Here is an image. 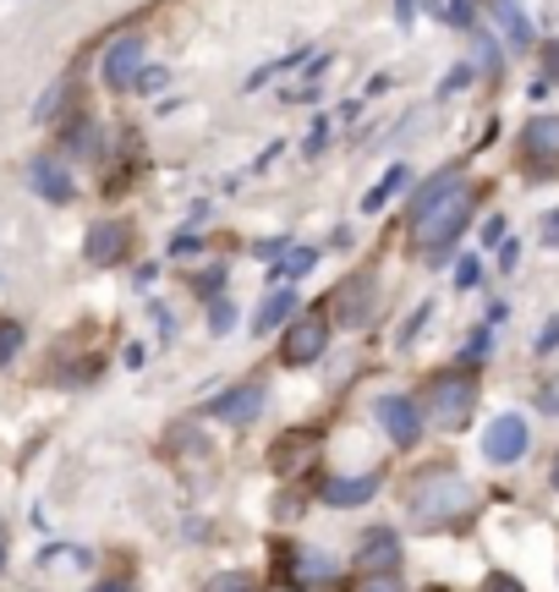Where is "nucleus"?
<instances>
[{
  "label": "nucleus",
  "instance_id": "f257e3e1",
  "mask_svg": "<svg viewBox=\"0 0 559 592\" xmlns=\"http://www.w3.org/2000/svg\"><path fill=\"white\" fill-rule=\"evenodd\" d=\"M477 504V488L455 472V466H422L411 477V494H406V515L411 526H455L466 510Z\"/></svg>",
  "mask_w": 559,
  "mask_h": 592
},
{
  "label": "nucleus",
  "instance_id": "f03ea898",
  "mask_svg": "<svg viewBox=\"0 0 559 592\" xmlns=\"http://www.w3.org/2000/svg\"><path fill=\"white\" fill-rule=\"evenodd\" d=\"M471 187L461 182V187H450L444 198H433L428 209H411V247L428 258V264H450V247H455V236L466 231V220H471Z\"/></svg>",
  "mask_w": 559,
  "mask_h": 592
},
{
  "label": "nucleus",
  "instance_id": "7ed1b4c3",
  "mask_svg": "<svg viewBox=\"0 0 559 592\" xmlns=\"http://www.w3.org/2000/svg\"><path fill=\"white\" fill-rule=\"evenodd\" d=\"M477 411V379L466 368H444L422 384V422L439 433H461Z\"/></svg>",
  "mask_w": 559,
  "mask_h": 592
},
{
  "label": "nucleus",
  "instance_id": "20e7f679",
  "mask_svg": "<svg viewBox=\"0 0 559 592\" xmlns=\"http://www.w3.org/2000/svg\"><path fill=\"white\" fill-rule=\"evenodd\" d=\"M324 351H329V313H324V307H302V313L286 324L280 362H286V368H313Z\"/></svg>",
  "mask_w": 559,
  "mask_h": 592
},
{
  "label": "nucleus",
  "instance_id": "39448f33",
  "mask_svg": "<svg viewBox=\"0 0 559 592\" xmlns=\"http://www.w3.org/2000/svg\"><path fill=\"white\" fill-rule=\"evenodd\" d=\"M532 450V422L521 417V411H499L488 428H482V455L493 461V466H510V461H521Z\"/></svg>",
  "mask_w": 559,
  "mask_h": 592
},
{
  "label": "nucleus",
  "instance_id": "423d86ee",
  "mask_svg": "<svg viewBox=\"0 0 559 592\" xmlns=\"http://www.w3.org/2000/svg\"><path fill=\"white\" fill-rule=\"evenodd\" d=\"M373 422H379V428H384V439H389V444H400V450H411V444L422 439V428H428V422H422V411H417L406 395H379V401H373Z\"/></svg>",
  "mask_w": 559,
  "mask_h": 592
},
{
  "label": "nucleus",
  "instance_id": "0eeeda50",
  "mask_svg": "<svg viewBox=\"0 0 559 592\" xmlns=\"http://www.w3.org/2000/svg\"><path fill=\"white\" fill-rule=\"evenodd\" d=\"M264 401H269L264 379H247V384H236V390L214 395V401H209V417H214V422H225V428H247V422H258Z\"/></svg>",
  "mask_w": 559,
  "mask_h": 592
},
{
  "label": "nucleus",
  "instance_id": "6e6552de",
  "mask_svg": "<svg viewBox=\"0 0 559 592\" xmlns=\"http://www.w3.org/2000/svg\"><path fill=\"white\" fill-rule=\"evenodd\" d=\"M286 576H291V587L318 592V587H335L346 576V559H335L329 548H296L291 565H286Z\"/></svg>",
  "mask_w": 559,
  "mask_h": 592
},
{
  "label": "nucleus",
  "instance_id": "1a4fd4ad",
  "mask_svg": "<svg viewBox=\"0 0 559 592\" xmlns=\"http://www.w3.org/2000/svg\"><path fill=\"white\" fill-rule=\"evenodd\" d=\"M138 72H143V34H121V39L105 50L100 78H105L110 89H132V83H138Z\"/></svg>",
  "mask_w": 559,
  "mask_h": 592
},
{
  "label": "nucleus",
  "instance_id": "9d476101",
  "mask_svg": "<svg viewBox=\"0 0 559 592\" xmlns=\"http://www.w3.org/2000/svg\"><path fill=\"white\" fill-rule=\"evenodd\" d=\"M335 318L346 324V329H357V324H368V313H373V275L362 269V275H346L335 291Z\"/></svg>",
  "mask_w": 559,
  "mask_h": 592
},
{
  "label": "nucleus",
  "instance_id": "9b49d317",
  "mask_svg": "<svg viewBox=\"0 0 559 592\" xmlns=\"http://www.w3.org/2000/svg\"><path fill=\"white\" fill-rule=\"evenodd\" d=\"M127 247H132V231H127L121 220H100V225L89 231V242H83L89 264H100V269L121 264V258H127Z\"/></svg>",
  "mask_w": 559,
  "mask_h": 592
},
{
  "label": "nucleus",
  "instance_id": "f8f14e48",
  "mask_svg": "<svg viewBox=\"0 0 559 592\" xmlns=\"http://www.w3.org/2000/svg\"><path fill=\"white\" fill-rule=\"evenodd\" d=\"M357 565H362L368 576L395 570V565H400V537H395L389 526H368V532H362V543H357Z\"/></svg>",
  "mask_w": 559,
  "mask_h": 592
},
{
  "label": "nucleus",
  "instance_id": "ddd939ff",
  "mask_svg": "<svg viewBox=\"0 0 559 592\" xmlns=\"http://www.w3.org/2000/svg\"><path fill=\"white\" fill-rule=\"evenodd\" d=\"M488 18L499 23V34H504V45H510V50H532V45H537L532 18L521 12V0H488Z\"/></svg>",
  "mask_w": 559,
  "mask_h": 592
},
{
  "label": "nucleus",
  "instance_id": "4468645a",
  "mask_svg": "<svg viewBox=\"0 0 559 592\" xmlns=\"http://www.w3.org/2000/svg\"><path fill=\"white\" fill-rule=\"evenodd\" d=\"M28 182H34V193L39 198H50V204H72V171L61 165V160H34L28 165Z\"/></svg>",
  "mask_w": 559,
  "mask_h": 592
},
{
  "label": "nucleus",
  "instance_id": "2eb2a0df",
  "mask_svg": "<svg viewBox=\"0 0 559 592\" xmlns=\"http://www.w3.org/2000/svg\"><path fill=\"white\" fill-rule=\"evenodd\" d=\"M296 307H302V297H296L291 286H275V291L258 302V313H253V335H269V329L291 324V318H296Z\"/></svg>",
  "mask_w": 559,
  "mask_h": 592
},
{
  "label": "nucleus",
  "instance_id": "dca6fc26",
  "mask_svg": "<svg viewBox=\"0 0 559 592\" xmlns=\"http://www.w3.org/2000/svg\"><path fill=\"white\" fill-rule=\"evenodd\" d=\"M373 494H379V477L373 472H362V477H329L324 483V504H335V510H357Z\"/></svg>",
  "mask_w": 559,
  "mask_h": 592
},
{
  "label": "nucleus",
  "instance_id": "f3484780",
  "mask_svg": "<svg viewBox=\"0 0 559 592\" xmlns=\"http://www.w3.org/2000/svg\"><path fill=\"white\" fill-rule=\"evenodd\" d=\"M521 154L526 160H559V116H532L521 127Z\"/></svg>",
  "mask_w": 559,
  "mask_h": 592
},
{
  "label": "nucleus",
  "instance_id": "a211bd4d",
  "mask_svg": "<svg viewBox=\"0 0 559 592\" xmlns=\"http://www.w3.org/2000/svg\"><path fill=\"white\" fill-rule=\"evenodd\" d=\"M411 187V165H389L379 182H373V193L362 198V214H384V204L395 198V193H406Z\"/></svg>",
  "mask_w": 559,
  "mask_h": 592
},
{
  "label": "nucleus",
  "instance_id": "6ab92c4d",
  "mask_svg": "<svg viewBox=\"0 0 559 592\" xmlns=\"http://www.w3.org/2000/svg\"><path fill=\"white\" fill-rule=\"evenodd\" d=\"M461 182H466V176H461V165H444L439 176H428V182L417 187V198H411V209H428L433 198H444V193H450V187H461ZM411 209H406V214H411Z\"/></svg>",
  "mask_w": 559,
  "mask_h": 592
},
{
  "label": "nucleus",
  "instance_id": "aec40b11",
  "mask_svg": "<svg viewBox=\"0 0 559 592\" xmlns=\"http://www.w3.org/2000/svg\"><path fill=\"white\" fill-rule=\"evenodd\" d=\"M318 247H286V258L275 264V280H302V275H313L318 269Z\"/></svg>",
  "mask_w": 559,
  "mask_h": 592
},
{
  "label": "nucleus",
  "instance_id": "412c9836",
  "mask_svg": "<svg viewBox=\"0 0 559 592\" xmlns=\"http://www.w3.org/2000/svg\"><path fill=\"white\" fill-rule=\"evenodd\" d=\"M203 592H258V576L253 570H214L203 581Z\"/></svg>",
  "mask_w": 559,
  "mask_h": 592
},
{
  "label": "nucleus",
  "instance_id": "4be33fe9",
  "mask_svg": "<svg viewBox=\"0 0 559 592\" xmlns=\"http://www.w3.org/2000/svg\"><path fill=\"white\" fill-rule=\"evenodd\" d=\"M471 39H477V67H482V78H499V67H504V56H499V45H493V34H488V28H471Z\"/></svg>",
  "mask_w": 559,
  "mask_h": 592
},
{
  "label": "nucleus",
  "instance_id": "5701e85b",
  "mask_svg": "<svg viewBox=\"0 0 559 592\" xmlns=\"http://www.w3.org/2000/svg\"><path fill=\"white\" fill-rule=\"evenodd\" d=\"M231 324H236V302H231V297H214V307H209V335L220 340V335H231Z\"/></svg>",
  "mask_w": 559,
  "mask_h": 592
},
{
  "label": "nucleus",
  "instance_id": "b1692460",
  "mask_svg": "<svg viewBox=\"0 0 559 592\" xmlns=\"http://www.w3.org/2000/svg\"><path fill=\"white\" fill-rule=\"evenodd\" d=\"M18 351H23V324L18 318H0V368H7Z\"/></svg>",
  "mask_w": 559,
  "mask_h": 592
},
{
  "label": "nucleus",
  "instance_id": "393cba45",
  "mask_svg": "<svg viewBox=\"0 0 559 592\" xmlns=\"http://www.w3.org/2000/svg\"><path fill=\"white\" fill-rule=\"evenodd\" d=\"M78 154H100V127L94 121H83V127H72V138H67Z\"/></svg>",
  "mask_w": 559,
  "mask_h": 592
},
{
  "label": "nucleus",
  "instance_id": "a878e982",
  "mask_svg": "<svg viewBox=\"0 0 559 592\" xmlns=\"http://www.w3.org/2000/svg\"><path fill=\"white\" fill-rule=\"evenodd\" d=\"M488 351H493V335H488V329H471V340H466L461 362H488Z\"/></svg>",
  "mask_w": 559,
  "mask_h": 592
},
{
  "label": "nucleus",
  "instance_id": "bb28decb",
  "mask_svg": "<svg viewBox=\"0 0 559 592\" xmlns=\"http://www.w3.org/2000/svg\"><path fill=\"white\" fill-rule=\"evenodd\" d=\"M165 83H171V72H165V67H143V72H138V83H132V89H138V94H160V89H165Z\"/></svg>",
  "mask_w": 559,
  "mask_h": 592
},
{
  "label": "nucleus",
  "instance_id": "cd10ccee",
  "mask_svg": "<svg viewBox=\"0 0 559 592\" xmlns=\"http://www.w3.org/2000/svg\"><path fill=\"white\" fill-rule=\"evenodd\" d=\"M61 100H67V83H50V94L34 105V121H50V116L61 111Z\"/></svg>",
  "mask_w": 559,
  "mask_h": 592
},
{
  "label": "nucleus",
  "instance_id": "c85d7f7f",
  "mask_svg": "<svg viewBox=\"0 0 559 592\" xmlns=\"http://www.w3.org/2000/svg\"><path fill=\"white\" fill-rule=\"evenodd\" d=\"M477 280H482V264H477V253H466V258L455 264V286H461V291H471Z\"/></svg>",
  "mask_w": 559,
  "mask_h": 592
},
{
  "label": "nucleus",
  "instance_id": "c756f323",
  "mask_svg": "<svg viewBox=\"0 0 559 592\" xmlns=\"http://www.w3.org/2000/svg\"><path fill=\"white\" fill-rule=\"evenodd\" d=\"M532 351H537V357H548V351H559V313H554V318H548V324L537 329V340H532Z\"/></svg>",
  "mask_w": 559,
  "mask_h": 592
},
{
  "label": "nucleus",
  "instance_id": "7c9ffc66",
  "mask_svg": "<svg viewBox=\"0 0 559 592\" xmlns=\"http://www.w3.org/2000/svg\"><path fill=\"white\" fill-rule=\"evenodd\" d=\"M471 78H477V67H466V61H461V67H450V78H444V89H439V94H461Z\"/></svg>",
  "mask_w": 559,
  "mask_h": 592
},
{
  "label": "nucleus",
  "instance_id": "2f4dec72",
  "mask_svg": "<svg viewBox=\"0 0 559 592\" xmlns=\"http://www.w3.org/2000/svg\"><path fill=\"white\" fill-rule=\"evenodd\" d=\"M324 143H329V116H318V121H313V132H307V143H302V154L313 160V154H318Z\"/></svg>",
  "mask_w": 559,
  "mask_h": 592
},
{
  "label": "nucleus",
  "instance_id": "473e14b6",
  "mask_svg": "<svg viewBox=\"0 0 559 592\" xmlns=\"http://www.w3.org/2000/svg\"><path fill=\"white\" fill-rule=\"evenodd\" d=\"M428 318H433V302H422V307H417V313L406 318V329H400V346H411V340H417V329H422Z\"/></svg>",
  "mask_w": 559,
  "mask_h": 592
},
{
  "label": "nucleus",
  "instance_id": "72a5a7b5",
  "mask_svg": "<svg viewBox=\"0 0 559 592\" xmlns=\"http://www.w3.org/2000/svg\"><path fill=\"white\" fill-rule=\"evenodd\" d=\"M444 18H450L455 28H477V18H471V0H450V7H444Z\"/></svg>",
  "mask_w": 559,
  "mask_h": 592
},
{
  "label": "nucleus",
  "instance_id": "f704fd0d",
  "mask_svg": "<svg viewBox=\"0 0 559 592\" xmlns=\"http://www.w3.org/2000/svg\"><path fill=\"white\" fill-rule=\"evenodd\" d=\"M543 83H559V39L543 45Z\"/></svg>",
  "mask_w": 559,
  "mask_h": 592
},
{
  "label": "nucleus",
  "instance_id": "c9c22d12",
  "mask_svg": "<svg viewBox=\"0 0 559 592\" xmlns=\"http://www.w3.org/2000/svg\"><path fill=\"white\" fill-rule=\"evenodd\" d=\"M357 592H400V581H395V570H384V576H368Z\"/></svg>",
  "mask_w": 559,
  "mask_h": 592
},
{
  "label": "nucleus",
  "instance_id": "e433bc0d",
  "mask_svg": "<svg viewBox=\"0 0 559 592\" xmlns=\"http://www.w3.org/2000/svg\"><path fill=\"white\" fill-rule=\"evenodd\" d=\"M253 253H258L264 264H280V253H286V242H280V236H269V242H258Z\"/></svg>",
  "mask_w": 559,
  "mask_h": 592
},
{
  "label": "nucleus",
  "instance_id": "4c0bfd02",
  "mask_svg": "<svg viewBox=\"0 0 559 592\" xmlns=\"http://www.w3.org/2000/svg\"><path fill=\"white\" fill-rule=\"evenodd\" d=\"M515 264H521V242H499V269L510 275Z\"/></svg>",
  "mask_w": 559,
  "mask_h": 592
},
{
  "label": "nucleus",
  "instance_id": "58836bf2",
  "mask_svg": "<svg viewBox=\"0 0 559 592\" xmlns=\"http://www.w3.org/2000/svg\"><path fill=\"white\" fill-rule=\"evenodd\" d=\"M171 258H198V236H176L171 242Z\"/></svg>",
  "mask_w": 559,
  "mask_h": 592
},
{
  "label": "nucleus",
  "instance_id": "ea45409f",
  "mask_svg": "<svg viewBox=\"0 0 559 592\" xmlns=\"http://www.w3.org/2000/svg\"><path fill=\"white\" fill-rule=\"evenodd\" d=\"M395 18H400V28H411V18H417V0H395Z\"/></svg>",
  "mask_w": 559,
  "mask_h": 592
},
{
  "label": "nucleus",
  "instance_id": "a19ab883",
  "mask_svg": "<svg viewBox=\"0 0 559 592\" xmlns=\"http://www.w3.org/2000/svg\"><path fill=\"white\" fill-rule=\"evenodd\" d=\"M482 242H504V220H499V214L482 225Z\"/></svg>",
  "mask_w": 559,
  "mask_h": 592
},
{
  "label": "nucleus",
  "instance_id": "79ce46f5",
  "mask_svg": "<svg viewBox=\"0 0 559 592\" xmlns=\"http://www.w3.org/2000/svg\"><path fill=\"white\" fill-rule=\"evenodd\" d=\"M543 242H548V247H559V214H548V220H543Z\"/></svg>",
  "mask_w": 559,
  "mask_h": 592
},
{
  "label": "nucleus",
  "instance_id": "37998d69",
  "mask_svg": "<svg viewBox=\"0 0 559 592\" xmlns=\"http://www.w3.org/2000/svg\"><path fill=\"white\" fill-rule=\"evenodd\" d=\"M488 592H521V587H515L510 576H493V581H488Z\"/></svg>",
  "mask_w": 559,
  "mask_h": 592
},
{
  "label": "nucleus",
  "instance_id": "c03bdc74",
  "mask_svg": "<svg viewBox=\"0 0 559 592\" xmlns=\"http://www.w3.org/2000/svg\"><path fill=\"white\" fill-rule=\"evenodd\" d=\"M94 592H132L127 581H105V587H94Z\"/></svg>",
  "mask_w": 559,
  "mask_h": 592
},
{
  "label": "nucleus",
  "instance_id": "a18cd8bd",
  "mask_svg": "<svg viewBox=\"0 0 559 592\" xmlns=\"http://www.w3.org/2000/svg\"><path fill=\"white\" fill-rule=\"evenodd\" d=\"M548 483H554V488H559V455H554V472H548Z\"/></svg>",
  "mask_w": 559,
  "mask_h": 592
},
{
  "label": "nucleus",
  "instance_id": "49530a36",
  "mask_svg": "<svg viewBox=\"0 0 559 592\" xmlns=\"http://www.w3.org/2000/svg\"><path fill=\"white\" fill-rule=\"evenodd\" d=\"M0 565H7V554H0Z\"/></svg>",
  "mask_w": 559,
  "mask_h": 592
}]
</instances>
